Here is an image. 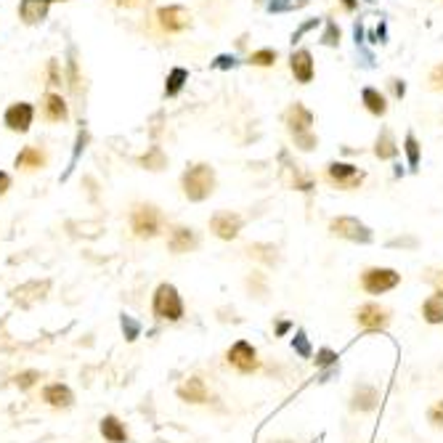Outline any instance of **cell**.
Segmentation results:
<instances>
[{
  "instance_id": "1",
  "label": "cell",
  "mask_w": 443,
  "mask_h": 443,
  "mask_svg": "<svg viewBox=\"0 0 443 443\" xmlns=\"http://www.w3.org/2000/svg\"><path fill=\"white\" fill-rule=\"evenodd\" d=\"M215 183H218L215 170H212V165H207V162L192 165V167L181 176V189H183V194H186L192 202H205L207 197H212Z\"/></svg>"
},
{
  "instance_id": "2",
  "label": "cell",
  "mask_w": 443,
  "mask_h": 443,
  "mask_svg": "<svg viewBox=\"0 0 443 443\" xmlns=\"http://www.w3.org/2000/svg\"><path fill=\"white\" fill-rule=\"evenodd\" d=\"M364 178H367V173L353 162L332 160V162L326 165V181H329L335 189H340V192H353V189H358V186L364 183Z\"/></svg>"
},
{
  "instance_id": "3",
  "label": "cell",
  "mask_w": 443,
  "mask_h": 443,
  "mask_svg": "<svg viewBox=\"0 0 443 443\" xmlns=\"http://www.w3.org/2000/svg\"><path fill=\"white\" fill-rule=\"evenodd\" d=\"M154 316L162 321H178L183 316V303L173 284H160L154 292Z\"/></svg>"
},
{
  "instance_id": "4",
  "label": "cell",
  "mask_w": 443,
  "mask_h": 443,
  "mask_svg": "<svg viewBox=\"0 0 443 443\" xmlns=\"http://www.w3.org/2000/svg\"><path fill=\"white\" fill-rule=\"evenodd\" d=\"M329 234L332 237L348 239V242H358V244H369L371 242V228L367 223H361L358 218L351 215H340L329 221Z\"/></svg>"
},
{
  "instance_id": "5",
  "label": "cell",
  "mask_w": 443,
  "mask_h": 443,
  "mask_svg": "<svg viewBox=\"0 0 443 443\" xmlns=\"http://www.w3.org/2000/svg\"><path fill=\"white\" fill-rule=\"evenodd\" d=\"M131 226H133L135 237L151 239L160 234L162 228V212L154 205H138L131 212Z\"/></svg>"
},
{
  "instance_id": "6",
  "label": "cell",
  "mask_w": 443,
  "mask_h": 443,
  "mask_svg": "<svg viewBox=\"0 0 443 443\" xmlns=\"http://www.w3.org/2000/svg\"><path fill=\"white\" fill-rule=\"evenodd\" d=\"M281 122H284L287 133H290V138H292V135H300V133L313 131V125H316V115H313L303 101H292L287 109H284Z\"/></svg>"
},
{
  "instance_id": "7",
  "label": "cell",
  "mask_w": 443,
  "mask_h": 443,
  "mask_svg": "<svg viewBox=\"0 0 443 443\" xmlns=\"http://www.w3.org/2000/svg\"><path fill=\"white\" fill-rule=\"evenodd\" d=\"M290 74L295 77L297 85H310L316 80V59H313V51L310 48H292L290 53Z\"/></svg>"
},
{
  "instance_id": "8",
  "label": "cell",
  "mask_w": 443,
  "mask_h": 443,
  "mask_svg": "<svg viewBox=\"0 0 443 443\" xmlns=\"http://www.w3.org/2000/svg\"><path fill=\"white\" fill-rule=\"evenodd\" d=\"M157 24L162 27L165 32H170V35H178V32H186L192 27V11L186 8V6H162V8H157Z\"/></svg>"
},
{
  "instance_id": "9",
  "label": "cell",
  "mask_w": 443,
  "mask_h": 443,
  "mask_svg": "<svg viewBox=\"0 0 443 443\" xmlns=\"http://www.w3.org/2000/svg\"><path fill=\"white\" fill-rule=\"evenodd\" d=\"M401 274H396L393 268H367L361 274V287L369 292V295H383L387 290L399 287Z\"/></svg>"
},
{
  "instance_id": "10",
  "label": "cell",
  "mask_w": 443,
  "mask_h": 443,
  "mask_svg": "<svg viewBox=\"0 0 443 443\" xmlns=\"http://www.w3.org/2000/svg\"><path fill=\"white\" fill-rule=\"evenodd\" d=\"M242 215L237 212H231V210H223V212H215L212 218H210V228H212V234L218 239H226V242H231V239L239 237V231H242Z\"/></svg>"
},
{
  "instance_id": "11",
  "label": "cell",
  "mask_w": 443,
  "mask_h": 443,
  "mask_svg": "<svg viewBox=\"0 0 443 443\" xmlns=\"http://www.w3.org/2000/svg\"><path fill=\"white\" fill-rule=\"evenodd\" d=\"M32 119H35V109H32V103H11L8 109H6V117H3V122H6V128L8 131H14V133H27L32 125Z\"/></svg>"
},
{
  "instance_id": "12",
  "label": "cell",
  "mask_w": 443,
  "mask_h": 443,
  "mask_svg": "<svg viewBox=\"0 0 443 443\" xmlns=\"http://www.w3.org/2000/svg\"><path fill=\"white\" fill-rule=\"evenodd\" d=\"M228 364L234 367V369H239V371H255L258 369V353H255V348H252L250 342L247 340H239V342H234L231 348H228Z\"/></svg>"
},
{
  "instance_id": "13",
  "label": "cell",
  "mask_w": 443,
  "mask_h": 443,
  "mask_svg": "<svg viewBox=\"0 0 443 443\" xmlns=\"http://www.w3.org/2000/svg\"><path fill=\"white\" fill-rule=\"evenodd\" d=\"M279 162L284 165V170L290 173V186L295 189V192H313L316 189V178L310 176V173H306L303 170V165H297L290 160V151H281L279 154Z\"/></svg>"
},
{
  "instance_id": "14",
  "label": "cell",
  "mask_w": 443,
  "mask_h": 443,
  "mask_svg": "<svg viewBox=\"0 0 443 443\" xmlns=\"http://www.w3.org/2000/svg\"><path fill=\"white\" fill-rule=\"evenodd\" d=\"M361 106L369 112L371 117L380 119L390 112V99H387V93L380 90L377 85H364V88H361Z\"/></svg>"
},
{
  "instance_id": "15",
  "label": "cell",
  "mask_w": 443,
  "mask_h": 443,
  "mask_svg": "<svg viewBox=\"0 0 443 443\" xmlns=\"http://www.w3.org/2000/svg\"><path fill=\"white\" fill-rule=\"evenodd\" d=\"M356 321L364 329H385V326L390 324V313L385 308H380V306H374V303H367V306L358 308Z\"/></svg>"
},
{
  "instance_id": "16",
  "label": "cell",
  "mask_w": 443,
  "mask_h": 443,
  "mask_svg": "<svg viewBox=\"0 0 443 443\" xmlns=\"http://www.w3.org/2000/svg\"><path fill=\"white\" fill-rule=\"evenodd\" d=\"M371 151H374V157H377L380 162H393V160L399 157L401 147H399V141H396V135H393L390 128H383V131L377 133Z\"/></svg>"
},
{
  "instance_id": "17",
  "label": "cell",
  "mask_w": 443,
  "mask_h": 443,
  "mask_svg": "<svg viewBox=\"0 0 443 443\" xmlns=\"http://www.w3.org/2000/svg\"><path fill=\"white\" fill-rule=\"evenodd\" d=\"M197 244H199V242H197V234H194L192 228H186V226H173V228H170V237H167L170 252H176V255L192 252Z\"/></svg>"
},
{
  "instance_id": "18",
  "label": "cell",
  "mask_w": 443,
  "mask_h": 443,
  "mask_svg": "<svg viewBox=\"0 0 443 443\" xmlns=\"http://www.w3.org/2000/svg\"><path fill=\"white\" fill-rule=\"evenodd\" d=\"M43 117L48 122H64V119L69 117L67 101L61 99L59 93H45L43 96Z\"/></svg>"
},
{
  "instance_id": "19",
  "label": "cell",
  "mask_w": 443,
  "mask_h": 443,
  "mask_svg": "<svg viewBox=\"0 0 443 443\" xmlns=\"http://www.w3.org/2000/svg\"><path fill=\"white\" fill-rule=\"evenodd\" d=\"M48 8H51L48 0H22L19 3V16H22L24 24H37V22H43L48 16Z\"/></svg>"
},
{
  "instance_id": "20",
  "label": "cell",
  "mask_w": 443,
  "mask_h": 443,
  "mask_svg": "<svg viewBox=\"0 0 443 443\" xmlns=\"http://www.w3.org/2000/svg\"><path fill=\"white\" fill-rule=\"evenodd\" d=\"M244 61H247L250 67H255V69H274V67L279 64V51L271 48V45H266V48H255V51L247 53V59Z\"/></svg>"
},
{
  "instance_id": "21",
  "label": "cell",
  "mask_w": 443,
  "mask_h": 443,
  "mask_svg": "<svg viewBox=\"0 0 443 443\" xmlns=\"http://www.w3.org/2000/svg\"><path fill=\"white\" fill-rule=\"evenodd\" d=\"M43 401L51 403V406H56V409H67V406H72L74 396L67 385L56 383V385H48L43 390Z\"/></svg>"
},
{
  "instance_id": "22",
  "label": "cell",
  "mask_w": 443,
  "mask_h": 443,
  "mask_svg": "<svg viewBox=\"0 0 443 443\" xmlns=\"http://www.w3.org/2000/svg\"><path fill=\"white\" fill-rule=\"evenodd\" d=\"M189 83V69L186 67H173L167 77H165V99H176L181 96V90Z\"/></svg>"
},
{
  "instance_id": "23",
  "label": "cell",
  "mask_w": 443,
  "mask_h": 443,
  "mask_svg": "<svg viewBox=\"0 0 443 443\" xmlns=\"http://www.w3.org/2000/svg\"><path fill=\"white\" fill-rule=\"evenodd\" d=\"M178 396L189 403H205L207 401V387L199 377H189L186 383L178 387Z\"/></svg>"
},
{
  "instance_id": "24",
  "label": "cell",
  "mask_w": 443,
  "mask_h": 443,
  "mask_svg": "<svg viewBox=\"0 0 443 443\" xmlns=\"http://www.w3.org/2000/svg\"><path fill=\"white\" fill-rule=\"evenodd\" d=\"M380 401V393L371 385H358L353 393V409L356 412H371Z\"/></svg>"
},
{
  "instance_id": "25",
  "label": "cell",
  "mask_w": 443,
  "mask_h": 443,
  "mask_svg": "<svg viewBox=\"0 0 443 443\" xmlns=\"http://www.w3.org/2000/svg\"><path fill=\"white\" fill-rule=\"evenodd\" d=\"M45 165V154L37 147H24L16 154V167L22 170H40Z\"/></svg>"
},
{
  "instance_id": "26",
  "label": "cell",
  "mask_w": 443,
  "mask_h": 443,
  "mask_svg": "<svg viewBox=\"0 0 443 443\" xmlns=\"http://www.w3.org/2000/svg\"><path fill=\"white\" fill-rule=\"evenodd\" d=\"M403 154H406V165H409V170H419V162H422V144H419V138L417 133H409L403 135Z\"/></svg>"
},
{
  "instance_id": "27",
  "label": "cell",
  "mask_w": 443,
  "mask_h": 443,
  "mask_svg": "<svg viewBox=\"0 0 443 443\" xmlns=\"http://www.w3.org/2000/svg\"><path fill=\"white\" fill-rule=\"evenodd\" d=\"M310 0H268L266 8L271 16H281V14H295V11H303V8H308Z\"/></svg>"
},
{
  "instance_id": "28",
  "label": "cell",
  "mask_w": 443,
  "mask_h": 443,
  "mask_svg": "<svg viewBox=\"0 0 443 443\" xmlns=\"http://www.w3.org/2000/svg\"><path fill=\"white\" fill-rule=\"evenodd\" d=\"M319 43L324 45V48H340L342 30H340V24H337L335 19H324L321 32H319Z\"/></svg>"
},
{
  "instance_id": "29",
  "label": "cell",
  "mask_w": 443,
  "mask_h": 443,
  "mask_svg": "<svg viewBox=\"0 0 443 443\" xmlns=\"http://www.w3.org/2000/svg\"><path fill=\"white\" fill-rule=\"evenodd\" d=\"M422 316L428 324H443V292L438 290L435 295H430L422 306Z\"/></svg>"
},
{
  "instance_id": "30",
  "label": "cell",
  "mask_w": 443,
  "mask_h": 443,
  "mask_svg": "<svg viewBox=\"0 0 443 443\" xmlns=\"http://www.w3.org/2000/svg\"><path fill=\"white\" fill-rule=\"evenodd\" d=\"M101 435L109 443H125L128 441V433H125V428H122V422H119L117 417H103L101 419Z\"/></svg>"
},
{
  "instance_id": "31",
  "label": "cell",
  "mask_w": 443,
  "mask_h": 443,
  "mask_svg": "<svg viewBox=\"0 0 443 443\" xmlns=\"http://www.w3.org/2000/svg\"><path fill=\"white\" fill-rule=\"evenodd\" d=\"M324 24V19H319V16H313V19H306V22H300L297 24V30H292V35H290V43H292V48L295 45H300L306 37H308L310 32H316L319 27Z\"/></svg>"
},
{
  "instance_id": "32",
  "label": "cell",
  "mask_w": 443,
  "mask_h": 443,
  "mask_svg": "<svg viewBox=\"0 0 443 443\" xmlns=\"http://www.w3.org/2000/svg\"><path fill=\"white\" fill-rule=\"evenodd\" d=\"M406 80L403 77H387V83H385V93H387V99L390 101H403L406 99Z\"/></svg>"
},
{
  "instance_id": "33",
  "label": "cell",
  "mask_w": 443,
  "mask_h": 443,
  "mask_svg": "<svg viewBox=\"0 0 443 443\" xmlns=\"http://www.w3.org/2000/svg\"><path fill=\"white\" fill-rule=\"evenodd\" d=\"M141 165L149 167V170H162L165 165H167V157H165V151L160 147H151L147 154L141 157Z\"/></svg>"
},
{
  "instance_id": "34",
  "label": "cell",
  "mask_w": 443,
  "mask_h": 443,
  "mask_svg": "<svg viewBox=\"0 0 443 443\" xmlns=\"http://www.w3.org/2000/svg\"><path fill=\"white\" fill-rule=\"evenodd\" d=\"M292 144H295L297 151H316V149H319V135H316V131L292 135Z\"/></svg>"
},
{
  "instance_id": "35",
  "label": "cell",
  "mask_w": 443,
  "mask_h": 443,
  "mask_svg": "<svg viewBox=\"0 0 443 443\" xmlns=\"http://www.w3.org/2000/svg\"><path fill=\"white\" fill-rule=\"evenodd\" d=\"M428 88L435 90V93H443V61L433 64L428 72Z\"/></svg>"
},
{
  "instance_id": "36",
  "label": "cell",
  "mask_w": 443,
  "mask_h": 443,
  "mask_svg": "<svg viewBox=\"0 0 443 443\" xmlns=\"http://www.w3.org/2000/svg\"><path fill=\"white\" fill-rule=\"evenodd\" d=\"M237 67H239V59L234 53H221V56L212 59V69H221V72H226V69H237Z\"/></svg>"
},
{
  "instance_id": "37",
  "label": "cell",
  "mask_w": 443,
  "mask_h": 443,
  "mask_svg": "<svg viewBox=\"0 0 443 443\" xmlns=\"http://www.w3.org/2000/svg\"><path fill=\"white\" fill-rule=\"evenodd\" d=\"M274 250H276V247H271V244H255V247H250V255L266 260L268 266H274V263H276V255H268V252H274Z\"/></svg>"
},
{
  "instance_id": "38",
  "label": "cell",
  "mask_w": 443,
  "mask_h": 443,
  "mask_svg": "<svg viewBox=\"0 0 443 443\" xmlns=\"http://www.w3.org/2000/svg\"><path fill=\"white\" fill-rule=\"evenodd\" d=\"M292 348H295L303 358H308L310 356V345H308V340H306V335H303V332H297V337L292 340Z\"/></svg>"
},
{
  "instance_id": "39",
  "label": "cell",
  "mask_w": 443,
  "mask_h": 443,
  "mask_svg": "<svg viewBox=\"0 0 443 443\" xmlns=\"http://www.w3.org/2000/svg\"><path fill=\"white\" fill-rule=\"evenodd\" d=\"M335 361H337V356L332 353L329 348H324V351H319V356H316V364H319V367H332Z\"/></svg>"
},
{
  "instance_id": "40",
  "label": "cell",
  "mask_w": 443,
  "mask_h": 443,
  "mask_svg": "<svg viewBox=\"0 0 443 443\" xmlns=\"http://www.w3.org/2000/svg\"><path fill=\"white\" fill-rule=\"evenodd\" d=\"M37 377H40L37 371H24V374H19V377H16V385L27 390V387H32V385H35V380H37Z\"/></svg>"
},
{
  "instance_id": "41",
  "label": "cell",
  "mask_w": 443,
  "mask_h": 443,
  "mask_svg": "<svg viewBox=\"0 0 443 443\" xmlns=\"http://www.w3.org/2000/svg\"><path fill=\"white\" fill-rule=\"evenodd\" d=\"M48 80L51 85H61V74H59V61H48Z\"/></svg>"
},
{
  "instance_id": "42",
  "label": "cell",
  "mask_w": 443,
  "mask_h": 443,
  "mask_svg": "<svg viewBox=\"0 0 443 443\" xmlns=\"http://www.w3.org/2000/svg\"><path fill=\"white\" fill-rule=\"evenodd\" d=\"M115 6H119V8H144V6H149L151 0H112Z\"/></svg>"
},
{
  "instance_id": "43",
  "label": "cell",
  "mask_w": 443,
  "mask_h": 443,
  "mask_svg": "<svg viewBox=\"0 0 443 443\" xmlns=\"http://www.w3.org/2000/svg\"><path fill=\"white\" fill-rule=\"evenodd\" d=\"M337 6H340L345 14H358V8H361V0H337Z\"/></svg>"
},
{
  "instance_id": "44",
  "label": "cell",
  "mask_w": 443,
  "mask_h": 443,
  "mask_svg": "<svg viewBox=\"0 0 443 443\" xmlns=\"http://www.w3.org/2000/svg\"><path fill=\"white\" fill-rule=\"evenodd\" d=\"M430 422H433V425H443V401H438V403L430 409Z\"/></svg>"
},
{
  "instance_id": "45",
  "label": "cell",
  "mask_w": 443,
  "mask_h": 443,
  "mask_svg": "<svg viewBox=\"0 0 443 443\" xmlns=\"http://www.w3.org/2000/svg\"><path fill=\"white\" fill-rule=\"evenodd\" d=\"M8 189H11V176L0 170V197H3V194L8 192Z\"/></svg>"
},
{
  "instance_id": "46",
  "label": "cell",
  "mask_w": 443,
  "mask_h": 443,
  "mask_svg": "<svg viewBox=\"0 0 443 443\" xmlns=\"http://www.w3.org/2000/svg\"><path fill=\"white\" fill-rule=\"evenodd\" d=\"M390 247H417V239H393L390 242Z\"/></svg>"
},
{
  "instance_id": "47",
  "label": "cell",
  "mask_w": 443,
  "mask_h": 443,
  "mask_svg": "<svg viewBox=\"0 0 443 443\" xmlns=\"http://www.w3.org/2000/svg\"><path fill=\"white\" fill-rule=\"evenodd\" d=\"M122 326H128V335H131V337H128V340H135V332H138V326H135L133 321H131V319H128V316H125V319H122Z\"/></svg>"
},
{
  "instance_id": "48",
  "label": "cell",
  "mask_w": 443,
  "mask_h": 443,
  "mask_svg": "<svg viewBox=\"0 0 443 443\" xmlns=\"http://www.w3.org/2000/svg\"><path fill=\"white\" fill-rule=\"evenodd\" d=\"M287 329H290V324H287V321H281V324H279V335H284Z\"/></svg>"
},
{
  "instance_id": "49",
  "label": "cell",
  "mask_w": 443,
  "mask_h": 443,
  "mask_svg": "<svg viewBox=\"0 0 443 443\" xmlns=\"http://www.w3.org/2000/svg\"><path fill=\"white\" fill-rule=\"evenodd\" d=\"M441 274H443V271H441ZM433 281H435L438 287H443V276H433ZM441 292H443V290H441Z\"/></svg>"
},
{
  "instance_id": "50",
  "label": "cell",
  "mask_w": 443,
  "mask_h": 443,
  "mask_svg": "<svg viewBox=\"0 0 443 443\" xmlns=\"http://www.w3.org/2000/svg\"><path fill=\"white\" fill-rule=\"evenodd\" d=\"M255 3H258V6H266L268 0H255Z\"/></svg>"
},
{
  "instance_id": "51",
  "label": "cell",
  "mask_w": 443,
  "mask_h": 443,
  "mask_svg": "<svg viewBox=\"0 0 443 443\" xmlns=\"http://www.w3.org/2000/svg\"><path fill=\"white\" fill-rule=\"evenodd\" d=\"M48 3H53V0H48Z\"/></svg>"
},
{
  "instance_id": "52",
  "label": "cell",
  "mask_w": 443,
  "mask_h": 443,
  "mask_svg": "<svg viewBox=\"0 0 443 443\" xmlns=\"http://www.w3.org/2000/svg\"><path fill=\"white\" fill-rule=\"evenodd\" d=\"M441 3H443V0H441Z\"/></svg>"
}]
</instances>
